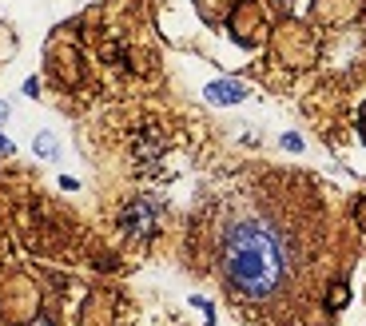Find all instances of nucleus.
Returning <instances> with one entry per match:
<instances>
[{"label":"nucleus","mask_w":366,"mask_h":326,"mask_svg":"<svg viewBox=\"0 0 366 326\" xmlns=\"http://www.w3.org/2000/svg\"><path fill=\"white\" fill-rule=\"evenodd\" d=\"M279 144L287 147V151H303V135H299V132H287V135L279 140Z\"/></svg>","instance_id":"obj_5"},{"label":"nucleus","mask_w":366,"mask_h":326,"mask_svg":"<svg viewBox=\"0 0 366 326\" xmlns=\"http://www.w3.org/2000/svg\"><path fill=\"white\" fill-rule=\"evenodd\" d=\"M306 183L271 175L263 183L235 187L211 219V263L235 306L267 311L306 290L315 271V219L303 215Z\"/></svg>","instance_id":"obj_1"},{"label":"nucleus","mask_w":366,"mask_h":326,"mask_svg":"<svg viewBox=\"0 0 366 326\" xmlns=\"http://www.w3.org/2000/svg\"><path fill=\"white\" fill-rule=\"evenodd\" d=\"M362 135H366V108H362Z\"/></svg>","instance_id":"obj_10"},{"label":"nucleus","mask_w":366,"mask_h":326,"mask_svg":"<svg viewBox=\"0 0 366 326\" xmlns=\"http://www.w3.org/2000/svg\"><path fill=\"white\" fill-rule=\"evenodd\" d=\"M191 306H196V311H203V326H215V306H211V299H203V294H191Z\"/></svg>","instance_id":"obj_4"},{"label":"nucleus","mask_w":366,"mask_h":326,"mask_svg":"<svg viewBox=\"0 0 366 326\" xmlns=\"http://www.w3.org/2000/svg\"><path fill=\"white\" fill-rule=\"evenodd\" d=\"M203 100L215 104V108H231V104H243L247 100V88L239 84V80H211V84L203 88Z\"/></svg>","instance_id":"obj_2"},{"label":"nucleus","mask_w":366,"mask_h":326,"mask_svg":"<svg viewBox=\"0 0 366 326\" xmlns=\"http://www.w3.org/2000/svg\"><path fill=\"white\" fill-rule=\"evenodd\" d=\"M25 96H28V100L40 96V80H36V76H28V80H25Z\"/></svg>","instance_id":"obj_6"},{"label":"nucleus","mask_w":366,"mask_h":326,"mask_svg":"<svg viewBox=\"0 0 366 326\" xmlns=\"http://www.w3.org/2000/svg\"><path fill=\"white\" fill-rule=\"evenodd\" d=\"M32 151H36L40 159H60V140L52 132H36V140H32Z\"/></svg>","instance_id":"obj_3"},{"label":"nucleus","mask_w":366,"mask_h":326,"mask_svg":"<svg viewBox=\"0 0 366 326\" xmlns=\"http://www.w3.org/2000/svg\"><path fill=\"white\" fill-rule=\"evenodd\" d=\"M0 151H4V156H13V151H16V144H13V140H8L4 132H0Z\"/></svg>","instance_id":"obj_8"},{"label":"nucleus","mask_w":366,"mask_h":326,"mask_svg":"<svg viewBox=\"0 0 366 326\" xmlns=\"http://www.w3.org/2000/svg\"><path fill=\"white\" fill-rule=\"evenodd\" d=\"M60 187H64V191H80V179H72V175H60Z\"/></svg>","instance_id":"obj_7"},{"label":"nucleus","mask_w":366,"mask_h":326,"mask_svg":"<svg viewBox=\"0 0 366 326\" xmlns=\"http://www.w3.org/2000/svg\"><path fill=\"white\" fill-rule=\"evenodd\" d=\"M8 120V104H4V100H0V123Z\"/></svg>","instance_id":"obj_9"}]
</instances>
